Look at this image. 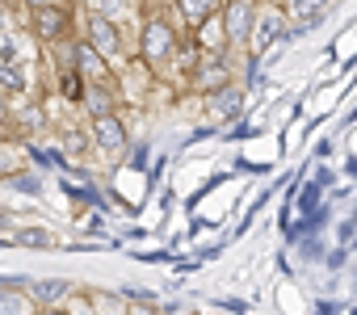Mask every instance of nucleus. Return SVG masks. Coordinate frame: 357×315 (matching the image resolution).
I'll return each mask as SVG.
<instances>
[{
  "instance_id": "1",
  "label": "nucleus",
  "mask_w": 357,
  "mask_h": 315,
  "mask_svg": "<svg viewBox=\"0 0 357 315\" xmlns=\"http://www.w3.org/2000/svg\"><path fill=\"white\" fill-rule=\"evenodd\" d=\"M143 59L147 63H168L172 55H176V34H172V26L164 22V17H151L147 26H143Z\"/></svg>"
},
{
  "instance_id": "2",
  "label": "nucleus",
  "mask_w": 357,
  "mask_h": 315,
  "mask_svg": "<svg viewBox=\"0 0 357 315\" xmlns=\"http://www.w3.org/2000/svg\"><path fill=\"white\" fill-rule=\"evenodd\" d=\"M223 34H227V43H248V34H252V0H231V5L223 9Z\"/></svg>"
},
{
  "instance_id": "3",
  "label": "nucleus",
  "mask_w": 357,
  "mask_h": 315,
  "mask_svg": "<svg viewBox=\"0 0 357 315\" xmlns=\"http://www.w3.org/2000/svg\"><path fill=\"white\" fill-rule=\"evenodd\" d=\"M34 34H38L43 43L63 38V34H68V13H63L59 5H38V9H34Z\"/></svg>"
},
{
  "instance_id": "4",
  "label": "nucleus",
  "mask_w": 357,
  "mask_h": 315,
  "mask_svg": "<svg viewBox=\"0 0 357 315\" xmlns=\"http://www.w3.org/2000/svg\"><path fill=\"white\" fill-rule=\"evenodd\" d=\"M89 47H93L97 55H118L122 38H118L114 22H109L105 13H93V22H89Z\"/></svg>"
},
{
  "instance_id": "5",
  "label": "nucleus",
  "mask_w": 357,
  "mask_h": 315,
  "mask_svg": "<svg viewBox=\"0 0 357 315\" xmlns=\"http://www.w3.org/2000/svg\"><path fill=\"white\" fill-rule=\"evenodd\" d=\"M93 135H97V143L109 147V151H118V147L126 143V130H122V122H118L114 114H97V118H93Z\"/></svg>"
},
{
  "instance_id": "6",
  "label": "nucleus",
  "mask_w": 357,
  "mask_h": 315,
  "mask_svg": "<svg viewBox=\"0 0 357 315\" xmlns=\"http://www.w3.org/2000/svg\"><path fill=\"white\" fill-rule=\"evenodd\" d=\"M68 282H59V277H47V282H34L30 286V294H34V302H43V307H55L59 298H68Z\"/></svg>"
},
{
  "instance_id": "7",
  "label": "nucleus",
  "mask_w": 357,
  "mask_h": 315,
  "mask_svg": "<svg viewBox=\"0 0 357 315\" xmlns=\"http://www.w3.org/2000/svg\"><path fill=\"white\" fill-rule=\"evenodd\" d=\"M176 9H181L190 22H206L219 13V0H176Z\"/></svg>"
},
{
  "instance_id": "8",
  "label": "nucleus",
  "mask_w": 357,
  "mask_h": 315,
  "mask_svg": "<svg viewBox=\"0 0 357 315\" xmlns=\"http://www.w3.org/2000/svg\"><path fill=\"white\" fill-rule=\"evenodd\" d=\"M324 9H328V0H294V5H290V13H294L298 22H319Z\"/></svg>"
},
{
  "instance_id": "9",
  "label": "nucleus",
  "mask_w": 357,
  "mask_h": 315,
  "mask_svg": "<svg viewBox=\"0 0 357 315\" xmlns=\"http://www.w3.org/2000/svg\"><path fill=\"white\" fill-rule=\"evenodd\" d=\"M0 315H30V302L17 290H0Z\"/></svg>"
},
{
  "instance_id": "10",
  "label": "nucleus",
  "mask_w": 357,
  "mask_h": 315,
  "mask_svg": "<svg viewBox=\"0 0 357 315\" xmlns=\"http://www.w3.org/2000/svg\"><path fill=\"white\" fill-rule=\"evenodd\" d=\"M215 109H219V114H236V109H240V93H236L231 84H219V97H215Z\"/></svg>"
},
{
  "instance_id": "11",
  "label": "nucleus",
  "mask_w": 357,
  "mask_h": 315,
  "mask_svg": "<svg viewBox=\"0 0 357 315\" xmlns=\"http://www.w3.org/2000/svg\"><path fill=\"white\" fill-rule=\"evenodd\" d=\"M80 101H84V105L93 109V118H97V114H109V93H101V89H93V93H84Z\"/></svg>"
},
{
  "instance_id": "12",
  "label": "nucleus",
  "mask_w": 357,
  "mask_h": 315,
  "mask_svg": "<svg viewBox=\"0 0 357 315\" xmlns=\"http://www.w3.org/2000/svg\"><path fill=\"white\" fill-rule=\"evenodd\" d=\"M76 55H80V68H84V72H89V76H93V72H97V76H101V55H97V51H93V47H89V43H84V47H80V51H76Z\"/></svg>"
},
{
  "instance_id": "13",
  "label": "nucleus",
  "mask_w": 357,
  "mask_h": 315,
  "mask_svg": "<svg viewBox=\"0 0 357 315\" xmlns=\"http://www.w3.org/2000/svg\"><path fill=\"white\" fill-rule=\"evenodd\" d=\"M63 93H68L72 101H80V97H84V89H80V80H76V72H68V76H63Z\"/></svg>"
},
{
  "instance_id": "14",
  "label": "nucleus",
  "mask_w": 357,
  "mask_h": 315,
  "mask_svg": "<svg viewBox=\"0 0 357 315\" xmlns=\"http://www.w3.org/2000/svg\"><path fill=\"white\" fill-rule=\"evenodd\" d=\"M0 84H9V89H22L26 80H22V72H17V68H0Z\"/></svg>"
},
{
  "instance_id": "15",
  "label": "nucleus",
  "mask_w": 357,
  "mask_h": 315,
  "mask_svg": "<svg viewBox=\"0 0 357 315\" xmlns=\"http://www.w3.org/2000/svg\"><path fill=\"white\" fill-rule=\"evenodd\" d=\"M273 34H278V26H273V17H269V22H261V30H257V38H261V43H269Z\"/></svg>"
},
{
  "instance_id": "16",
  "label": "nucleus",
  "mask_w": 357,
  "mask_h": 315,
  "mask_svg": "<svg viewBox=\"0 0 357 315\" xmlns=\"http://www.w3.org/2000/svg\"><path fill=\"white\" fill-rule=\"evenodd\" d=\"M93 9H101V13H114V9H118V0H93Z\"/></svg>"
},
{
  "instance_id": "17",
  "label": "nucleus",
  "mask_w": 357,
  "mask_h": 315,
  "mask_svg": "<svg viewBox=\"0 0 357 315\" xmlns=\"http://www.w3.org/2000/svg\"><path fill=\"white\" fill-rule=\"evenodd\" d=\"M38 315H68L63 307H38Z\"/></svg>"
},
{
  "instance_id": "18",
  "label": "nucleus",
  "mask_w": 357,
  "mask_h": 315,
  "mask_svg": "<svg viewBox=\"0 0 357 315\" xmlns=\"http://www.w3.org/2000/svg\"><path fill=\"white\" fill-rule=\"evenodd\" d=\"M26 5H30V9H38V5H47V0H26Z\"/></svg>"
}]
</instances>
